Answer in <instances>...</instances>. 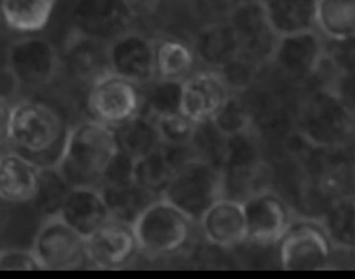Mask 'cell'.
I'll use <instances>...</instances> for the list:
<instances>
[{
  "label": "cell",
  "mask_w": 355,
  "mask_h": 279,
  "mask_svg": "<svg viewBox=\"0 0 355 279\" xmlns=\"http://www.w3.org/2000/svg\"><path fill=\"white\" fill-rule=\"evenodd\" d=\"M69 129L53 107L41 101H19L12 108L10 144L40 168L56 167Z\"/></svg>",
  "instance_id": "6da1fadb"
},
{
  "label": "cell",
  "mask_w": 355,
  "mask_h": 279,
  "mask_svg": "<svg viewBox=\"0 0 355 279\" xmlns=\"http://www.w3.org/2000/svg\"><path fill=\"white\" fill-rule=\"evenodd\" d=\"M111 127L94 119L70 127L56 168L71 187H98L117 151Z\"/></svg>",
  "instance_id": "7a4b0ae2"
},
{
  "label": "cell",
  "mask_w": 355,
  "mask_h": 279,
  "mask_svg": "<svg viewBox=\"0 0 355 279\" xmlns=\"http://www.w3.org/2000/svg\"><path fill=\"white\" fill-rule=\"evenodd\" d=\"M295 131L318 151L342 149L354 137V108L331 87L315 89L299 107Z\"/></svg>",
  "instance_id": "3957f363"
},
{
  "label": "cell",
  "mask_w": 355,
  "mask_h": 279,
  "mask_svg": "<svg viewBox=\"0 0 355 279\" xmlns=\"http://www.w3.org/2000/svg\"><path fill=\"white\" fill-rule=\"evenodd\" d=\"M194 225L185 213L159 197L140 213L132 228L139 252L150 257H163L187 247Z\"/></svg>",
  "instance_id": "277c9868"
},
{
  "label": "cell",
  "mask_w": 355,
  "mask_h": 279,
  "mask_svg": "<svg viewBox=\"0 0 355 279\" xmlns=\"http://www.w3.org/2000/svg\"><path fill=\"white\" fill-rule=\"evenodd\" d=\"M198 225L206 210L223 198L221 170L198 158L180 164L162 195Z\"/></svg>",
  "instance_id": "5b68a950"
},
{
  "label": "cell",
  "mask_w": 355,
  "mask_h": 279,
  "mask_svg": "<svg viewBox=\"0 0 355 279\" xmlns=\"http://www.w3.org/2000/svg\"><path fill=\"white\" fill-rule=\"evenodd\" d=\"M277 244L284 270L321 271L329 269L334 260V246L319 219H293Z\"/></svg>",
  "instance_id": "8992f818"
},
{
  "label": "cell",
  "mask_w": 355,
  "mask_h": 279,
  "mask_svg": "<svg viewBox=\"0 0 355 279\" xmlns=\"http://www.w3.org/2000/svg\"><path fill=\"white\" fill-rule=\"evenodd\" d=\"M87 107L92 119L115 128L141 111V87L113 72H105L89 85Z\"/></svg>",
  "instance_id": "52a82bcc"
},
{
  "label": "cell",
  "mask_w": 355,
  "mask_h": 279,
  "mask_svg": "<svg viewBox=\"0 0 355 279\" xmlns=\"http://www.w3.org/2000/svg\"><path fill=\"white\" fill-rule=\"evenodd\" d=\"M6 63L23 89L38 90L47 87L56 78L60 57L54 44L45 37L25 35L10 44Z\"/></svg>",
  "instance_id": "ba28073f"
},
{
  "label": "cell",
  "mask_w": 355,
  "mask_h": 279,
  "mask_svg": "<svg viewBox=\"0 0 355 279\" xmlns=\"http://www.w3.org/2000/svg\"><path fill=\"white\" fill-rule=\"evenodd\" d=\"M31 249L43 270L78 269L89 263L85 239L58 215L44 219Z\"/></svg>",
  "instance_id": "9c48e42d"
},
{
  "label": "cell",
  "mask_w": 355,
  "mask_h": 279,
  "mask_svg": "<svg viewBox=\"0 0 355 279\" xmlns=\"http://www.w3.org/2000/svg\"><path fill=\"white\" fill-rule=\"evenodd\" d=\"M109 71L146 85L155 78V40L137 28H130L106 43Z\"/></svg>",
  "instance_id": "30bf717a"
},
{
  "label": "cell",
  "mask_w": 355,
  "mask_h": 279,
  "mask_svg": "<svg viewBox=\"0 0 355 279\" xmlns=\"http://www.w3.org/2000/svg\"><path fill=\"white\" fill-rule=\"evenodd\" d=\"M326 41L317 31L278 37L270 62L293 83L310 80L325 60Z\"/></svg>",
  "instance_id": "8fae6325"
},
{
  "label": "cell",
  "mask_w": 355,
  "mask_h": 279,
  "mask_svg": "<svg viewBox=\"0 0 355 279\" xmlns=\"http://www.w3.org/2000/svg\"><path fill=\"white\" fill-rule=\"evenodd\" d=\"M239 42L238 56L262 68L268 65L278 37L267 22L259 0L242 1L227 19Z\"/></svg>",
  "instance_id": "7c38bea8"
},
{
  "label": "cell",
  "mask_w": 355,
  "mask_h": 279,
  "mask_svg": "<svg viewBox=\"0 0 355 279\" xmlns=\"http://www.w3.org/2000/svg\"><path fill=\"white\" fill-rule=\"evenodd\" d=\"M70 17L76 33L105 43L132 28L135 19L125 0H74Z\"/></svg>",
  "instance_id": "4fadbf2b"
},
{
  "label": "cell",
  "mask_w": 355,
  "mask_h": 279,
  "mask_svg": "<svg viewBox=\"0 0 355 279\" xmlns=\"http://www.w3.org/2000/svg\"><path fill=\"white\" fill-rule=\"evenodd\" d=\"M242 206L250 243L277 244L293 221L286 202L271 189L251 195L242 202Z\"/></svg>",
  "instance_id": "5bb4252c"
},
{
  "label": "cell",
  "mask_w": 355,
  "mask_h": 279,
  "mask_svg": "<svg viewBox=\"0 0 355 279\" xmlns=\"http://www.w3.org/2000/svg\"><path fill=\"white\" fill-rule=\"evenodd\" d=\"M85 245L87 262L96 269H122L139 253L132 226L114 219L85 239Z\"/></svg>",
  "instance_id": "9a60e30c"
},
{
  "label": "cell",
  "mask_w": 355,
  "mask_h": 279,
  "mask_svg": "<svg viewBox=\"0 0 355 279\" xmlns=\"http://www.w3.org/2000/svg\"><path fill=\"white\" fill-rule=\"evenodd\" d=\"M231 94L218 70L198 68L182 81L180 113L194 124L212 120Z\"/></svg>",
  "instance_id": "2e32d148"
},
{
  "label": "cell",
  "mask_w": 355,
  "mask_h": 279,
  "mask_svg": "<svg viewBox=\"0 0 355 279\" xmlns=\"http://www.w3.org/2000/svg\"><path fill=\"white\" fill-rule=\"evenodd\" d=\"M58 217L87 239L111 219V214L98 187H71Z\"/></svg>",
  "instance_id": "e0dca14e"
},
{
  "label": "cell",
  "mask_w": 355,
  "mask_h": 279,
  "mask_svg": "<svg viewBox=\"0 0 355 279\" xmlns=\"http://www.w3.org/2000/svg\"><path fill=\"white\" fill-rule=\"evenodd\" d=\"M198 225L207 242L216 247L231 249L247 242L246 221L241 202L216 200L206 210Z\"/></svg>",
  "instance_id": "ac0fdd59"
},
{
  "label": "cell",
  "mask_w": 355,
  "mask_h": 279,
  "mask_svg": "<svg viewBox=\"0 0 355 279\" xmlns=\"http://www.w3.org/2000/svg\"><path fill=\"white\" fill-rule=\"evenodd\" d=\"M40 173L38 164L17 151L0 153V200L31 203L38 191Z\"/></svg>",
  "instance_id": "d6986e66"
},
{
  "label": "cell",
  "mask_w": 355,
  "mask_h": 279,
  "mask_svg": "<svg viewBox=\"0 0 355 279\" xmlns=\"http://www.w3.org/2000/svg\"><path fill=\"white\" fill-rule=\"evenodd\" d=\"M189 40L199 65L208 69H220L239 54L238 38L227 19L201 26Z\"/></svg>",
  "instance_id": "ffe728a7"
},
{
  "label": "cell",
  "mask_w": 355,
  "mask_h": 279,
  "mask_svg": "<svg viewBox=\"0 0 355 279\" xmlns=\"http://www.w3.org/2000/svg\"><path fill=\"white\" fill-rule=\"evenodd\" d=\"M155 40V78L183 81L198 69V60L190 40L163 35Z\"/></svg>",
  "instance_id": "44dd1931"
},
{
  "label": "cell",
  "mask_w": 355,
  "mask_h": 279,
  "mask_svg": "<svg viewBox=\"0 0 355 279\" xmlns=\"http://www.w3.org/2000/svg\"><path fill=\"white\" fill-rule=\"evenodd\" d=\"M277 37L315 31L317 0H260Z\"/></svg>",
  "instance_id": "7402d4cb"
},
{
  "label": "cell",
  "mask_w": 355,
  "mask_h": 279,
  "mask_svg": "<svg viewBox=\"0 0 355 279\" xmlns=\"http://www.w3.org/2000/svg\"><path fill=\"white\" fill-rule=\"evenodd\" d=\"M64 61L72 76L89 83L109 71L106 43L83 36L76 31L65 48Z\"/></svg>",
  "instance_id": "603a6c76"
},
{
  "label": "cell",
  "mask_w": 355,
  "mask_h": 279,
  "mask_svg": "<svg viewBox=\"0 0 355 279\" xmlns=\"http://www.w3.org/2000/svg\"><path fill=\"white\" fill-rule=\"evenodd\" d=\"M57 0H0V19L10 30L38 34L51 22Z\"/></svg>",
  "instance_id": "cb8c5ba5"
},
{
  "label": "cell",
  "mask_w": 355,
  "mask_h": 279,
  "mask_svg": "<svg viewBox=\"0 0 355 279\" xmlns=\"http://www.w3.org/2000/svg\"><path fill=\"white\" fill-rule=\"evenodd\" d=\"M315 31L324 40H354L355 0H317Z\"/></svg>",
  "instance_id": "d4e9b609"
},
{
  "label": "cell",
  "mask_w": 355,
  "mask_h": 279,
  "mask_svg": "<svg viewBox=\"0 0 355 279\" xmlns=\"http://www.w3.org/2000/svg\"><path fill=\"white\" fill-rule=\"evenodd\" d=\"M112 129L117 149L135 160L162 146L155 120L146 114L139 113Z\"/></svg>",
  "instance_id": "484cf974"
},
{
  "label": "cell",
  "mask_w": 355,
  "mask_h": 279,
  "mask_svg": "<svg viewBox=\"0 0 355 279\" xmlns=\"http://www.w3.org/2000/svg\"><path fill=\"white\" fill-rule=\"evenodd\" d=\"M106 201L111 219L133 225L140 213L157 198L141 187L130 183L98 187Z\"/></svg>",
  "instance_id": "4316f807"
},
{
  "label": "cell",
  "mask_w": 355,
  "mask_h": 279,
  "mask_svg": "<svg viewBox=\"0 0 355 279\" xmlns=\"http://www.w3.org/2000/svg\"><path fill=\"white\" fill-rule=\"evenodd\" d=\"M319 221L335 249L354 251L355 244L354 195H344L332 200Z\"/></svg>",
  "instance_id": "83f0119b"
},
{
  "label": "cell",
  "mask_w": 355,
  "mask_h": 279,
  "mask_svg": "<svg viewBox=\"0 0 355 279\" xmlns=\"http://www.w3.org/2000/svg\"><path fill=\"white\" fill-rule=\"evenodd\" d=\"M176 169L161 146L135 160L133 182L153 196L162 197Z\"/></svg>",
  "instance_id": "f1b7e54d"
},
{
  "label": "cell",
  "mask_w": 355,
  "mask_h": 279,
  "mask_svg": "<svg viewBox=\"0 0 355 279\" xmlns=\"http://www.w3.org/2000/svg\"><path fill=\"white\" fill-rule=\"evenodd\" d=\"M140 87L142 92L140 113L146 114L153 119L180 113L182 81L155 78Z\"/></svg>",
  "instance_id": "f546056e"
},
{
  "label": "cell",
  "mask_w": 355,
  "mask_h": 279,
  "mask_svg": "<svg viewBox=\"0 0 355 279\" xmlns=\"http://www.w3.org/2000/svg\"><path fill=\"white\" fill-rule=\"evenodd\" d=\"M70 188L71 186L57 170L56 167L41 168L38 191L31 203L44 219L56 217L60 212Z\"/></svg>",
  "instance_id": "4dcf8cb0"
},
{
  "label": "cell",
  "mask_w": 355,
  "mask_h": 279,
  "mask_svg": "<svg viewBox=\"0 0 355 279\" xmlns=\"http://www.w3.org/2000/svg\"><path fill=\"white\" fill-rule=\"evenodd\" d=\"M259 135L255 126L244 133L227 136V153L223 169L249 170L264 164Z\"/></svg>",
  "instance_id": "1f68e13d"
},
{
  "label": "cell",
  "mask_w": 355,
  "mask_h": 279,
  "mask_svg": "<svg viewBox=\"0 0 355 279\" xmlns=\"http://www.w3.org/2000/svg\"><path fill=\"white\" fill-rule=\"evenodd\" d=\"M227 136L221 133L214 121L195 124L191 146L195 158L205 160L219 170H223L227 153Z\"/></svg>",
  "instance_id": "d6a6232c"
},
{
  "label": "cell",
  "mask_w": 355,
  "mask_h": 279,
  "mask_svg": "<svg viewBox=\"0 0 355 279\" xmlns=\"http://www.w3.org/2000/svg\"><path fill=\"white\" fill-rule=\"evenodd\" d=\"M212 121L225 136L244 133L255 126L251 108L240 94L236 93L230 94Z\"/></svg>",
  "instance_id": "836d02e7"
},
{
  "label": "cell",
  "mask_w": 355,
  "mask_h": 279,
  "mask_svg": "<svg viewBox=\"0 0 355 279\" xmlns=\"http://www.w3.org/2000/svg\"><path fill=\"white\" fill-rule=\"evenodd\" d=\"M155 126L159 133L162 146H190L195 124L184 117L181 113L155 118Z\"/></svg>",
  "instance_id": "e575fe53"
},
{
  "label": "cell",
  "mask_w": 355,
  "mask_h": 279,
  "mask_svg": "<svg viewBox=\"0 0 355 279\" xmlns=\"http://www.w3.org/2000/svg\"><path fill=\"white\" fill-rule=\"evenodd\" d=\"M261 69L258 65L236 56L218 71L231 93L241 94L251 89Z\"/></svg>",
  "instance_id": "d590c367"
},
{
  "label": "cell",
  "mask_w": 355,
  "mask_h": 279,
  "mask_svg": "<svg viewBox=\"0 0 355 279\" xmlns=\"http://www.w3.org/2000/svg\"><path fill=\"white\" fill-rule=\"evenodd\" d=\"M242 0H192V10L199 26L227 21Z\"/></svg>",
  "instance_id": "8d00e7d4"
},
{
  "label": "cell",
  "mask_w": 355,
  "mask_h": 279,
  "mask_svg": "<svg viewBox=\"0 0 355 279\" xmlns=\"http://www.w3.org/2000/svg\"><path fill=\"white\" fill-rule=\"evenodd\" d=\"M135 162L130 155L117 149L105 170L101 185H121L133 182Z\"/></svg>",
  "instance_id": "74e56055"
},
{
  "label": "cell",
  "mask_w": 355,
  "mask_h": 279,
  "mask_svg": "<svg viewBox=\"0 0 355 279\" xmlns=\"http://www.w3.org/2000/svg\"><path fill=\"white\" fill-rule=\"evenodd\" d=\"M0 270H43L32 249H0Z\"/></svg>",
  "instance_id": "f35d334b"
},
{
  "label": "cell",
  "mask_w": 355,
  "mask_h": 279,
  "mask_svg": "<svg viewBox=\"0 0 355 279\" xmlns=\"http://www.w3.org/2000/svg\"><path fill=\"white\" fill-rule=\"evenodd\" d=\"M21 83L8 65H0V99L12 103L21 93Z\"/></svg>",
  "instance_id": "ab89813d"
},
{
  "label": "cell",
  "mask_w": 355,
  "mask_h": 279,
  "mask_svg": "<svg viewBox=\"0 0 355 279\" xmlns=\"http://www.w3.org/2000/svg\"><path fill=\"white\" fill-rule=\"evenodd\" d=\"M12 108V103L0 99V147L10 144Z\"/></svg>",
  "instance_id": "60d3db41"
},
{
  "label": "cell",
  "mask_w": 355,
  "mask_h": 279,
  "mask_svg": "<svg viewBox=\"0 0 355 279\" xmlns=\"http://www.w3.org/2000/svg\"><path fill=\"white\" fill-rule=\"evenodd\" d=\"M135 19L155 12L162 0H125Z\"/></svg>",
  "instance_id": "b9f144b4"
}]
</instances>
